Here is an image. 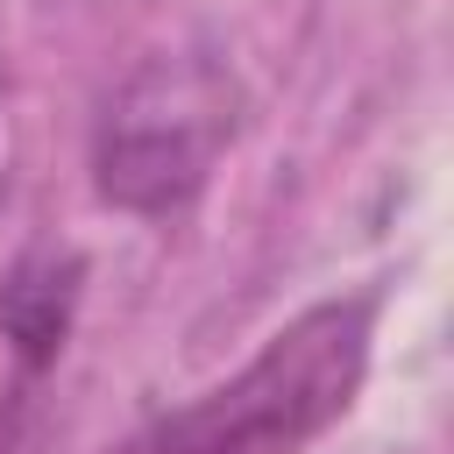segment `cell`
Masks as SVG:
<instances>
[{
    "label": "cell",
    "mask_w": 454,
    "mask_h": 454,
    "mask_svg": "<svg viewBox=\"0 0 454 454\" xmlns=\"http://www.w3.org/2000/svg\"><path fill=\"white\" fill-rule=\"evenodd\" d=\"M369 333L376 298H319L284 319L227 383L156 411L106 454H305L326 426L348 419L369 376Z\"/></svg>",
    "instance_id": "1"
},
{
    "label": "cell",
    "mask_w": 454,
    "mask_h": 454,
    "mask_svg": "<svg viewBox=\"0 0 454 454\" xmlns=\"http://www.w3.org/2000/svg\"><path fill=\"white\" fill-rule=\"evenodd\" d=\"M227 135H234L227 78L199 57H156L106 99L92 135V177L128 213H177L206 184Z\"/></svg>",
    "instance_id": "2"
},
{
    "label": "cell",
    "mask_w": 454,
    "mask_h": 454,
    "mask_svg": "<svg viewBox=\"0 0 454 454\" xmlns=\"http://www.w3.org/2000/svg\"><path fill=\"white\" fill-rule=\"evenodd\" d=\"M71 298H78V262H57V255H35L14 270L7 298H0V326L14 340L21 362H50L64 348V326H71Z\"/></svg>",
    "instance_id": "3"
}]
</instances>
